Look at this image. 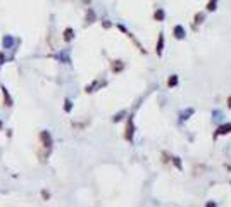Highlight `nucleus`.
Segmentation results:
<instances>
[{"label":"nucleus","mask_w":231,"mask_h":207,"mask_svg":"<svg viewBox=\"0 0 231 207\" xmlns=\"http://www.w3.org/2000/svg\"><path fill=\"white\" fill-rule=\"evenodd\" d=\"M40 140H41V145H43L47 150H50V149H52V136H50V133H48L47 130L40 133Z\"/></svg>","instance_id":"obj_1"},{"label":"nucleus","mask_w":231,"mask_h":207,"mask_svg":"<svg viewBox=\"0 0 231 207\" xmlns=\"http://www.w3.org/2000/svg\"><path fill=\"white\" fill-rule=\"evenodd\" d=\"M173 35H174L176 40H185V36H186V29H185V26H183V24H176L174 29H173Z\"/></svg>","instance_id":"obj_2"},{"label":"nucleus","mask_w":231,"mask_h":207,"mask_svg":"<svg viewBox=\"0 0 231 207\" xmlns=\"http://www.w3.org/2000/svg\"><path fill=\"white\" fill-rule=\"evenodd\" d=\"M154 19H155L157 22H162V21L166 19V10H164L162 7H157L155 12H154Z\"/></svg>","instance_id":"obj_3"},{"label":"nucleus","mask_w":231,"mask_h":207,"mask_svg":"<svg viewBox=\"0 0 231 207\" xmlns=\"http://www.w3.org/2000/svg\"><path fill=\"white\" fill-rule=\"evenodd\" d=\"M155 52H157V55H159V57H161V55H162V52H164V33H159V40H157Z\"/></svg>","instance_id":"obj_4"},{"label":"nucleus","mask_w":231,"mask_h":207,"mask_svg":"<svg viewBox=\"0 0 231 207\" xmlns=\"http://www.w3.org/2000/svg\"><path fill=\"white\" fill-rule=\"evenodd\" d=\"M124 69V62L123 60H112L110 62V71L112 73H121Z\"/></svg>","instance_id":"obj_5"},{"label":"nucleus","mask_w":231,"mask_h":207,"mask_svg":"<svg viewBox=\"0 0 231 207\" xmlns=\"http://www.w3.org/2000/svg\"><path fill=\"white\" fill-rule=\"evenodd\" d=\"M133 130H135V128H133V119L129 117L128 126H126V140H129V142L133 140Z\"/></svg>","instance_id":"obj_6"},{"label":"nucleus","mask_w":231,"mask_h":207,"mask_svg":"<svg viewBox=\"0 0 231 207\" xmlns=\"http://www.w3.org/2000/svg\"><path fill=\"white\" fill-rule=\"evenodd\" d=\"M2 43H3V48H10V47L14 45V38H12L10 35H5V36L2 38Z\"/></svg>","instance_id":"obj_7"},{"label":"nucleus","mask_w":231,"mask_h":207,"mask_svg":"<svg viewBox=\"0 0 231 207\" xmlns=\"http://www.w3.org/2000/svg\"><path fill=\"white\" fill-rule=\"evenodd\" d=\"M74 38V29L72 28H66L64 29V41H71Z\"/></svg>","instance_id":"obj_8"},{"label":"nucleus","mask_w":231,"mask_h":207,"mask_svg":"<svg viewBox=\"0 0 231 207\" xmlns=\"http://www.w3.org/2000/svg\"><path fill=\"white\" fill-rule=\"evenodd\" d=\"M2 93H3V104L7 105V107H12L14 104H12V100H10V95H9V92L2 86Z\"/></svg>","instance_id":"obj_9"},{"label":"nucleus","mask_w":231,"mask_h":207,"mask_svg":"<svg viewBox=\"0 0 231 207\" xmlns=\"http://www.w3.org/2000/svg\"><path fill=\"white\" fill-rule=\"evenodd\" d=\"M95 21H97V17H95L93 9H88V10H86V24H91V22H95Z\"/></svg>","instance_id":"obj_10"},{"label":"nucleus","mask_w":231,"mask_h":207,"mask_svg":"<svg viewBox=\"0 0 231 207\" xmlns=\"http://www.w3.org/2000/svg\"><path fill=\"white\" fill-rule=\"evenodd\" d=\"M204 19H205V16H204L202 12H197V14H195V17H193V28H197V24H202V22H204Z\"/></svg>","instance_id":"obj_11"},{"label":"nucleus","mask_w":231,"mask_h":207,"mask_svg":"<svg viewBox=\"0 0 231 207\" xmlns=\"http://www.w3.org/2000/svg\"><path fill=\"white\" fill-rule=\"evenodd\" d=\"M205 9H207V12H214V10H217V0H209L207 5H205Z\"/></svg>","instance_id":"obj_12"},{"label":"nucleus","mask_w":231,"mask_h":207,"mask_svg":"<svg viewBox=\"0 0 231 207\" xmlns=\"http://www.w3.org/2000/svg\"><path fill=\"white\" fill-rule=\"evenodd\" d=\"M230 131H231V124H226V126H221V128L217 130L216 136H219V135H226V133H230Z\"/></svg>","instance_id":"obj_13"},{"label":"nucleus","mask_w":231,"mask_h":207,"mask_svg":"<svg viewBox=\"0 0 231 207\" xmlns=\"http://www.w3.org/2000/svg\"><path fill=\"white\" fill-rule=\"evenodd\" d=\"M178 81H180V79H178V76H176V74H173V76L167 79V86H169V88H174V86L178 85Z\"/></svg>","instance_id":"obj_14"},{"label":"nucleus","mask_w":231,"mask_h":207,"mask_svg":"<svg viewBox=\"0 0 231 207\" xmlns=\"http://www.w3.org/2000/svg\"><path fill=\"white\" fill-rule=\"evenodd\" d=\"M71 109H72V102H71L69 98H66V102H64V111H66V112H71Z\"/></svg>","instance_id":"obj_15"},{"label":"nucleus","mask_w":231,"mask_h":207,"mask_svg":"<svg viewBox=\"0 0 231 207\" xmlns=\"http://www.w3.org/2000/svg\"><path fill=\"white\" fill-rule=\"evenodd\" d=\"M171 161H173V162H174V166H176V168H178V169H180V171H181V169H183V166H181V161H180V157H173V159H171Z\"/></svg>","instance_id":"obj_16"},{"label":"nucleus","mask_w":231,"mask_h":207,"mask_svg":"<svg viewBox=\"0 0 231 207\" xmlns=\"http://www.w3.org/2000/svg\"><path fill=\"white\" fill-rule=\"evenodd\" d=\"M102 26H104L105 29H109V28L112 26V22H110V21H107V19H104V21H102Z\"/></svg>","instance_id":"obj_17"},{"label":"nucleus","mask_w":231,"mask_h":207,"mask_svg":"<svg viewBox=\"0 0 231 207\" xmlns=\"http://www.w3.org/2000/svg\"><path fill=\"white\" fill-rule=\"evenodd\" d=\"M205 207H216V204H214V202H209V204H207Z\"/></svg>","instance_id":"obj_18"},{"label":"nucleus","mask_w":231,"mask_h":207,"mask_svg":"<svg viewBox=\"0 0 231 207\" xmlns=\"http://www.w3.org/2000/svg\"><path fill=\"white\" fill-rule=\"evenodd\" d=\"M228 107L231 109V97H228Z\"/></svg>","instance_id":"obj_19"},{"label":"nucleus","mask_w":231,"mask_h":207,"mask_svg":"<svg viewBox=\"0 0 231 207\" xmlns=\"http://www.w3.org/2000/svg\"><path fill=\"white\" fill-rule=\"evenodd\" d=\"M0 130H2V123H0Z\"/></svg>","instance_id":"obj_20"}]
</instances>
